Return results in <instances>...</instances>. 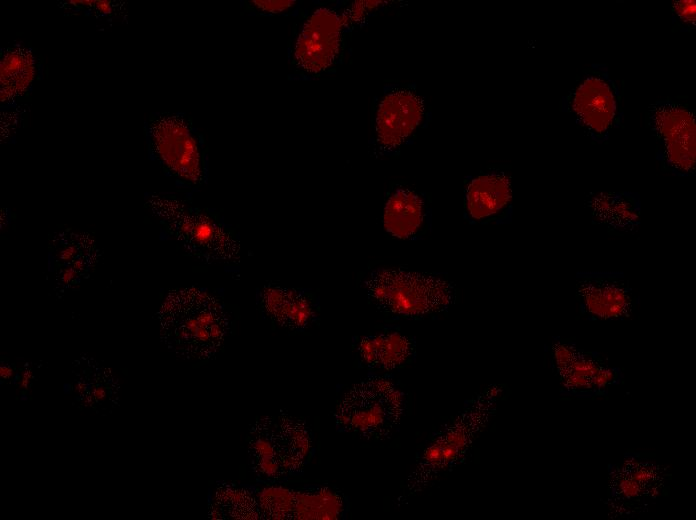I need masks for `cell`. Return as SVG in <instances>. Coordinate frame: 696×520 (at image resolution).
I'll return each instance as SVG.
<instances>
[{"label":"cell","instance_id":"277c9868","mask_svg":"<svg viewBox=\"0 0 696 520\" xmlns=\"http://www.w3.org/2000/svg\"><path fill=\"white\" fill-rule=\"evenodd\" d=\"M312 451L308 426L287 415L261 418L249 432L250 466L263 482H280L301 474Z\"/></svg>","mask_w":696,"mask_h":520},{"label":"cell","instance_id":"7c38bea8","mask_svg":"<svg viewBox=\"0 0 696 520\" xmlns=\"http://www.w3.org/2000/svg\"><path fill=\"white\" fill-rule=\"evenodd\" d=\"M576 298L581 312L590 320H621L631 316L637 299L624 273L579 271Z\"/></svg>","mask_w":696,"mask_h":520},{"label":"cell","instance_id":"7402d4cb","mask_svg":"<svg viewBox=\"0 0 696 520\" xmlns=\"http://www.w3.org/2000/svg\"><path fill=\"white\" fill-rule=\"evenodd\" d=\"M660 483L659 469L644 461H630L623 465L619 473L612 477V495L620 501H638L653 492Z\"/></svg>","mask_w":696,"mask_h":520},{"label":"cell","instance_id":"8992f818","mask_svg":"<svg viewBox=\"0 0 696 520\" xmlns=\"http://www.w3.org/2000/svg\"><path fill=\"white\" fill-rule=\"evenodd\" d=\"M560 107L598 144L606 142L624 119L622 90L604 63H593L582 71Z\"/></svg>","mask_w":696,"mask_h":520},{"label":"cell","instance_id":"8fae6325","mask_svg":"<svg viewBox=\"0 0 696 520\" xmlns=\"http://www.w3.org/2000/svg\"><path fill=\"white\" fill-rule=\"evenodd\" d=\"M350 24L347 10L342 13L328 7L315 10L296 41L297 65L313 75L332 67L340 53L343 31Z\"/></svg>","mask_w":696,"mask_h":520},{"label":"cell","instance_id":"3957f363","mask_svg":"<svg viewBox=\"0 0 696 520\" xmlns=\"http://www.w3.org/2000/svg\"><path fill=\"white\" fill-rule=\"evenodd\" d=\"M364 287L370 302L392 319L435 316L447 311L457 298L456 287L448 279L401 267L373 270Z\"/></svg>","mask_w":696,"mask_h":520},{"label":"cell","instance_id":"ba28073f","mask_svg":"<svg viewBox=\"0 0 696 520\" xmlns=\"http://www.w3.org/2000/svg\"><path fill=\"white\" fill-rule=\"evenodd\" d=\"M645 123L655 141L656 160L674 176L690 177L696 167V115L687 104L670 98L650 104Z\"/></svg>","mask_w":696,"mask_h":520},{"label":"cell","instance_id":"52a82bcc","mask_svg":"<svg viewBox=\"0 0 696 520\" xmlns=\"http://www.w3.org/2000/svg\"><path fill=\"white\" fill-rule=\"evenodd\" d=\"M431 113L425 97L412 83L386 85L374 112V152L392 157L414 142L430 122Z\"/></svg>","mask_w":696,"mask_h":520},{"label":"cell","instance_id":"9c48e42d","mask_svg":"<svg viewBox=\"0 0 696 520\" xmlns=\"http://www.w3.org/2000/svg\"><path fill=\"white\" fill-rule=\"evenodd\" d=\"M148 203L171 235L193 256L210 263L239 258L237 242L205 214L159 197H152Z\"/></svg>","mask_w":696,"mask_h":520},{"label":"cell","instance_id":"cb8c5ba5","mask_svg":"<svg viewBox=\"0 0 696 520\" xmlns=\"http://www.w3.org/2000/svg\"><path fill=\"white\" fill-rule=\"evenodd\" d=\"M672 27L674 31L690 32L696 27L695 0L674 1L672 5Z\"/></svg>","mask_w":696,"mask_h":520},{"label":"cell","instance_id":"d6986e66","mask_svg":"<svg viewBox=\"0 0 696 520\" xmlns=\"http://www.w3.org/2000/svg\"><path fill=\"white\" fill-rule=\"evenodd\" d=\"M585 206L592 222L611 232L632 233L639 228L641 201L636 192L590 193Z\"/></svg>","mask_w":696,"mask_h":520},{"label":"cell","instance_id":"ac0fdd59","mask_svg":"<svg viewBox=\"0 0 696 520\" xmlns=\"http://www.w3.org/2000/svg\"><path fill=\"white\" fill-rule=\"evenodd\" d=\"M259 301L272 320L291 330L309 327L318 316L316 300L302 290L268 285L260 292Z\"/></svg>","mask_w":696,"mask_h":520},{"label":"cell","instance_id":"ffe728a7","mask_svg":"<svg viewBox=\"0 0 696 520\" xmlns=\"http://www.w3.org/2000/svg\"><path fill=\"white\" fill-rule=\"evenodd\" d=\"M74 367L73 388L81 404L100 410L116 404L118 387L109 369L84 356L77 360Z\"/></svg>","mask_w":696,"mask_h":520},{"label":"cell","instance_id":"4fadbf2b","mask_svg":"<svg viewBox=\"0 0 696 520\" xmlns=\"http://www.w3.org/2000/svg\"><path fill=\"white\" fill-rule=\"evenodd\" d=\"M511 175L501 168H488L465 178L464 218L474 225H503L512 220Z\"/></svg>","mask_w":696,"mask_h":520},{"label":"cell","instance_id":"2e32d148","mask_svg":"<svg viewBox=\"0 0 696 520\" xmlns=\"http://www.w3.org/2000/svg\"><path fill=\"white\" fill-rule=\"evenodd\" d=\"M431 206L426 193L407 184H396L387 193L383 226L399 240L423 238L431 229Z\"/></svg>","mask_w":696,"mask_h":520},{"label":"cell","instance_id":"e0dca14e","mask_svg":"<svg viewBox=\"0 0 696 520\" xmlns=\"http://www.w3.org/2000/svg\"><path fill=\"white\" fill-rule=\"evenodd\" d=\"M356 351L366 367L390 372L415 359L416 341L400 329L387 327L362 336L356 343Z\"/></svg>","mask_w":696,"mask_h":520},{"label":"cell","instance_id":"6da1fadb","mask_svg":"<svg viewBox=\"0 0 696 520\" xmlns=\"http://www.w3.org/2000/svg\"><path fill=\"white\" fill-rule=\"evenodd\" d=\"M158 319L165 345L188 360L214 356L229 329V320L220 302L197 288L171 292L159 310Z\"/></svg>","mask_w":696,"mask_h":520},{"label":"cell","instance_id":"30bf717a","mask_svg":"<svg viewBox=\"0 0 696 520\" xmlns=\"http://www.w3.org/2000/svg\"><path fill=\"white\" fill-rule=\"evenodd\" d=\"M147 142L153 155L168 171L189 183L203 178L197 137L188 122L175 114H155L145 124Z\"/></svg>","mask_w":696,"mask_h":520},{"label":"cell","instance_id":"7a4b0ae2","mask_svg":"<svg viewBox=\"0 0 696 520\" xmlns=\"http://www.w3.org/2000/svg\"><path fill=\"white\" fill-rule=\"evenodd\" d=\"M500 392L499 387H490L433 434L404 483L398 506L463 461L487 423Z\"/></svg>","mask_w":696,"mask_h":520},{"label":"cell","instance_id":"44dd1931","mask_svg":"<svg viewBox=\"0 0 696 520\" xmlns=\"http://www.w3.org/2000/svg\"><path fill=\"white\" fill-rule=\"evenodd\" d=\"M348 510L345 496L328 486L292 490L291 519H340Z\"/></svg>","mask_w":696,"mask_h":520},{"label":"cell","instance_id":"d4e9b609","mask_svg":"<svg viewBox=\"0 0 696 520\" xmlns=\"http://www.w3.org/2000/svg\"><path fill=\"white\" fill-rule=\"evenodd\" d=\"M256 7L265 12L278 13L282 12L294 4V1L282 0V1H270V0H255L253 1Z\"/></svg>","mask_w":696,"mask_h":520},{"label":"cell","instance_id":"5b68a950","mask_svg":"<svg viewBox=\"0 0 696 520\" xmlns=\"http://www.w3.org/2000/svg\"><path fill=\"white\" fill-rule=\"evenodd\" d=\"M404 406V394L391 378L369 376L344 394L335 411V424L340 432L384 440L399 425Z\"/></svg>","mask_w":696,"mask_h":520},{"label":"cell","instance_id":"603a6c76","mask_svg":"<svg viewBox=\"0 0 696 520\" xmlns=\"http://www.w3.org/2000/svg\"><path fill=\"white\" fill-rule=\"evenodd\" d=\"M213 518L259 519L260 508L251 491L233 485L221 486L210 508Z\"/></svg>","mask_w":696,"mask_h":520},{"label":"cell","instance_id":"9a60e30c","mask_svg":"<svg viewBox=\"0 0 696 520\" xmlns=\"http://www.w3.org/2000/svg\"><path fill=\"white\" fill-rule=\"evenodd\" d=\"M97 257L96 245L88 235L55 234L49 244V272L56 292L65 293L89 277Z\"/></svg>","mask_w":696,"mask_h":520},{"label":"cell","instance_id":"5bb4252c","mask_svg":"<svg viewBox=\"0 0 696 520\" xmlns=\"http://www.w3.org/2000/svg\"><path fill=\"white\" fill-rule=\"evenodd\" d=\"M552 364L562 386L573 393L599 391L618 381L619 370L593 352L556 340L552 345Z\"/></svg>","mask_w":696,"mask_h":520}]
</instances>
